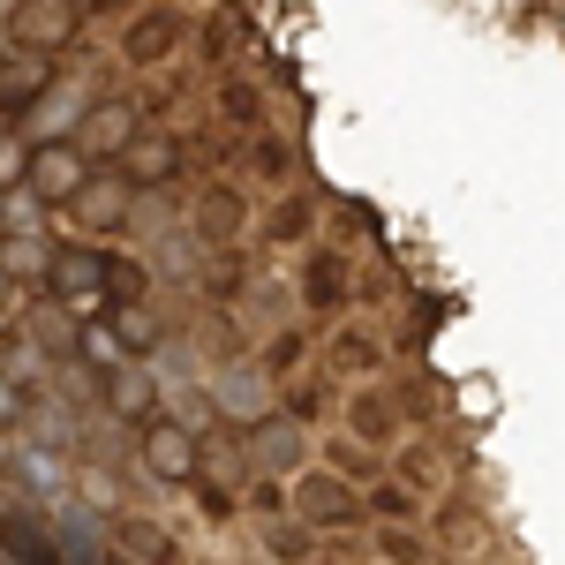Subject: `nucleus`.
I'll return each instance as SVG.
<instances>
[{"label": "nucleus", "mask_w": 565, "mask_h": 565, "mask_svg": "<svg viewBox=\"0 0 565 565\" xmlns=\"http://www.w3.org/2000/svg\"><path fill=\"white\" fill-rule=\"evenodd\" d=\"M45 287H53L61 302L90 309L106 287H114V295H136V264H114V257H98V249H61V257L45 264Z\"/></svg>", "instance_id": "obj_1"}, {"label": "nucleus", "mask_w": 565, "mask_h": 565, "mask_svg": "<svg viewBox=\"0 0 565 565\" xmlns=\"http://www.w3.org/2000/svg\"><path fill=\"white\" fill-rule=\"evenodd\" d=\"M31 196H84V181H90V167H84V143H68V136H53V143H39L31 151Z\"/></svg>", "instance_id": "obj_2"}, {"label": "nucleus", "mask_w": 565, "mask_h": 565, "mask_svg": "<svg viewBox=\"0 0 565 565\" xmlns=\"http://www.w3.org/2000/svg\"><path fill=\"white\" fill-rule=\"evenodd\" d=\"M143 452H151V468H159L167 482L196 476V437L181 430V423H167V415H151V423H143Z\"/></svg>", "instance_id": "obj_3"}, {"label": "nucleus", "mask_w": 565, "mask_h": 565, "mask_svg": "<svg viewBox=\"0 0 565 565\" xmlns=\"http://www.w3.org/2000/svg\"><path fill=\"white\" fill-rule=\"evenodd\" d=\"M136 143V106H98L84 121V151H129Z\"/></svg>", "instance_id": "obj_4"}, {"label": "nucleus", "mask_w": 565, "mask_h": 565, "mask_svg": "<svg viewBox=\"0 0 565 565\" xmlns=\"http://www.w3.org/2000/svg\"><path fill=\"white\" fill-rule=\"evenodd\" d=\"M249 452H257L264 468H279V476H287V468L302 460V437L287 430V423H249Z\"/></svg>", "instance_id": "obj_5"}, {"label": "nucleus", "mask_w": 565, "mask_h": 565, "mask_svg": "<svg viewBox=\"0 0 565 565\" xmlns=\"http://www.w3.org/2000/svg\"><path fill=\"white\" fill-rule=\"evenodd\" d=\"M302 513L317 527H324V521H354V490H340L332 476H309L302 482Z\"/></svg>", "instance_id": "obj_6"}, {"label": "nucleus", "mask_w": 565, "mask_h": 565, "mask_svg": "<svg viewBox=\"0 0 565 565\" xmlns=\"http://www.w3.org/2000/svg\"><path fill=\"white\" fill-rule=\"evenodd\" d=\"M45 76H53V68H45L39 53H31V68H23V53L8 61V90H0V106H8V129L23 121V98H39V90H45Z\"/></svg>", "instance_id": "obj_7"}, {"label": "nucleus", "mask_w": 565, "mask_h": 565, "mask_svg": "<svg viewBox=\"0 0 565 565\" xmlns=\"http://www.w3.org/2000/svg\"><path fill=\"white\" fill-rule=\"evenodd\" d=\"M302 295H309V309H340V302H348V271H340L332 257H317V264H309V279H302Z\"/></svg>", "instance_id": "obj_8"}, {"label": "nucleus", "mask_w": 565, "mask_h": 565, "mask_svg": "<svg viewBox=\"0 0 565 565\" xmlns=\"http://www.w3.org/2000/svg\"><path fill=\"white\" fill-rule=\"evenodd\" d=\"M68 31H76V0H45L39 23H31V39H39V45H61Z\"/></svg>", "instance_id": "obj_9"}, {"label": "nucleus", "mask_w": 565, "mask_h": 565, "mask_svg": "<svg viewBox=\"0 0 565 565\" xmlns=\"http://www.w3.org/2000/svg\"><path fill=\"white\" fill-rule=\"evenodd\" d=\"M121 212H129V189H121V181H98V189H84V218L114 226Z\"/></svg>", "instance_id": "obj_10"}, {"label": "nucleus", "mask_w": 565, "mask_h": 565, "mask_svg": "<svg viewBox=\"0 0 565 565\" xmlns=\"http://www.w3.org/2000/svg\"><path fill=\"white\" fill-rule=\"evenodd\" d=\"M8 242H39V204L23 196V181L8 189Z\"/></svg>", "instance_id": "obj_11"}, {"label": "nucleus", "mask_w": 565, "mask_h": 565, "mask_svg": "<svg viewBox=\"0 0 565 565\" xmlns=\"http://www.w3.org/2000/svg\"><path fill=\"white\" fill-rule=\"evenodd\" d=\"M129 558H143V565H167L174 551H167V535H159V527H129Z\"/></svg>", "instance_id": "obj_12"}, {"label": "nucleus", "mask_w": 565, "mask_h": 565, "mask_svg": "<svg viewBox=\"0 0 565 565\" xmlns=\"http://www.w3.org/2000/svg\"><path fill=\"white\" fill-rule=\"evenodd\" d=\"M114 332H121V348H151V317L143 309H114Z\"/></svg>", "instance_id": "obj_13"}, {"label": "nucleus", "mask_w": 565, "mask_h": 565, "mask_svg": "<svg viewBox=\"0 0 565 565\" xmlns=\"http://www.w3.org/2000/svg\"><path fill=\"white\" fill-rule=\"evenodd\" d=\"M354 430L362 437H385L392 423H385V399H362V407H354Z\"/></svg>", "instance_id": "obj_14"}, {"label": "nucleus", "mask_w": 565, "mask_h": 565, "mask_svg": "<svg viewBox=\"0 0 565 565\" xmlns=\"http://www.w3.org/2000/svg\"><path fill=\"white\" fill-rule=\"evenodd\" d=\"M226 399H234V407H242V415H249V407H257V377H249V370H234V377H226Z\"/></svg>", "instance_id": "obj_15"}]
</instances>
